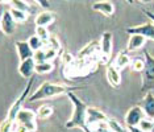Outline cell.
<instances>
[{
    "mask_svg": "<svg viewBox=\"0 0 154 132\" xmlns=\"http://www.w3.org/2000/svg\"><path fill=\"white\" fill-rule=\"evenodd\" d=\"M72 87H70L67 85H62V83H51V82H44L41 83V86L34 91L32 95H29L28 102H37V100L42 99H49L54 98V96L59 95H67L70 91H72Z\"/></svg>",
    "mask_w": 154,
    "mask_h": 132,
    "instance_id": "cell-1",
    "label": "cell"
},
{
    "mask_svg": "<svg viewBox=\"0 0 154 132\" xmlns=\"http://www.w3.org/2000/svg\"><path fill=\"white\" fill-rule=\"evenodd\" d=\"M69 99L71 100L72 103V115L70 118V120L66 123V128H82L83 131H87L86 128V118H87V108L88 107L86 106V103L83 102L79 96H76L74 91H70L67 94Z\"/></svg>",
    "mask_w": 154,
    "mask_h": 132,
    "instance_id": "cell-2",
    "label": "cell"
},
{
    "mask_svg": "<svg viewBox=\"0 0 154 132\" xmlns=\"http://www.w3.org/2000/svg\"><path fill=\"white\" fill-rule=\"evenodd\" d=\"M108 116L103 111L96 107H88L87 108V118H86V132H96V130L101 126H106Z\"/></svg>",
    "mask_w": 154,
    "mask_h": 132,
    "instance_id": "cell-3",
    "label": "cell"
},
{
    "mask_svg": "<svg viewBox=\"0 0 154 132\" xmlns=\"http://www.w3.org/2000/svg\"><path fill=\"white\" fill-rule=\"evenodd\" d=\"M145 54V68L142 70V91H150L154 89V57L149 50H143Z\"/></svg>",
    "mask_w": 154,
    "mask_h": 132,
    "instance_id": "cell-4",
    "label": "cell"
},
{
    "mask_svg": "<svg viewBox=\"0 0 154 132\" xmlns=\"http://www.w3.org/2000/svg\"><path fill=\"white\" fill-rule=\"evenodd\" d=\"M34 79L33 78H29V82H28V85L25 86V89L23 90V93L20 94V96L15 100V103L11 106V108L8 110V114H7V118H8L9 120L15 121L16 120V116L17 114L20 112V110L23 108L24 103L28 100V98H29V93H30V89H32V85H33Z\"/></svg>",
    "mask_w": 154,
    "mask_h": 132,
    "instance_id": "cell-5",
    "label": "cell"
},
{
    "mask_svg": "<svg viewBox=\"0 0 154 132\" xmlns=\"http://www.w3.org/2000/svg\"><path fill=\"white\" fill-rule=\"evenodd\" d=\"M15 121L17 124H21V126L26 127L30 132L37 131V114H34L32 110L21 108L20 112L17 114Z\"/></svg>",
    "mask_w": 154,
    "mask_h": 132,
    "instance_id": "cell-6",
    "label": "cell"
},
{
    "mask_svg": "<svg viewBox=\"0 0 154 132\" xmlns=\"http://www.w3.org/2000/svg\"><path fill=\"white\" fill-rule=\"evenodd\" d=\"M145 118V114L142 111V107L140 106H133L128 110L125 114V124L128 127H138L140 121Z\"/></svg>",
    "mask_w": 154,
    "mask_h": 132,
    "instance_id": "cell-7",
    "label": "cell"
},
{
    "mask_svg": "<svg viewBox=\"0 0 154 132\" xmlns=\"http://www.w3.org/2000/svg\"><path fill=\"white\" fill-rule=\"evenodd\" d=\"M127 32L129 34H141L146 40L154 41V24L153 23H145V24H141V25L129 27L127 28Z\"/></svg>",
    "mask_w": 154,
    "mask_h": 132,
    "instance_id": "cell-8",
    "label": "cell"
},
{
    "mask_svg": "<svg viewBox=\"0 0 154 132\" xmlns=\"http://www.w3.org/2000/svg\"><path fill=\"white\" fill-rule=\"evenodd\" d=\"M112 50H113V34L106 30L100 39V53L104 58H109Z\"/></svg>",
    "mask_w": 154,
    "mask_h": 132,
    "instance_id": "cell-9",
    "label": "cell"
},
{
    "mask_svg": "<svg viewBox=\"0 0 154 132\" xmlns=\"http://www.w3.org/2000/svg\"><path fill=\"white\" fill-rule=\"evenodd\" d=\"M0 21H2V30L3 33L7 34V36H11V34H13V32L16 30V21L15 19L12 17L11 12L9 11H5L3 12V16L2 19H0Z\"/></svg>",
    "mask_w": 154,
    "mask_h": 132,
    "instance_id": "cell-10",
    "label": "cell"
},
{
    "mask_svg": "<svg viewBox=\"0 0 154 132\" xmlns=\"http://www.w3.org/2000/svg\"><path fill=\"white\" fill-rule=\"evenodd\" d=\"M16 50H17V55H19L20 62L25 61L28 58H33L34 52L30 48V45L28 44V41H16Z\"/></svg>",
    "mask_w": 154,
    "mask_h": 132,
    "instance_id": "cell-11",
    "label": "cell"
},
{
    "mask_svg": "<svg viewBox=\"0 0 154 132\" xmlns=\"http://www.w3.org/2000/svg\"><path fill=\"white\" fill-rule=\"evenodd\" d=\"M92 9L95 12L103 13L104 16H112L115 13V5L112 4L109 0H100V2H95L92 4Z\"/></svg>",
    "mask_w": 154,
    "mask_h": 132,
    "instance_id": "cell-12",
    "label": "cell"
},
{
    "mask_svg": "<svg viewBox=\"0 0 154 132\" xmlns=\"http://www.w3.org/2000/svg\"><path fill=\"white\" fill-rule=\"evenodd\" d=\"M96 52H100V42H97V41H91L82 50H79L78 58L79 60H90Z\"/></svg>",
    "mask_w": 154,
    "mask_h": 132,
    "instance_id": "cell-13",
    "label": "cell"
},
{
    "mask_svg": "<svg viewBox=\"0 0 154 132\" xmlns=\"http://www.w3.org/2000/svg\"><path fill=\"white\" fill-rule=\"evenodd\" d=\"M142 111L146 118L154 119V94L152 91H148L145 98L142 99Z\"/></svg>",
    "mask_w": 154,
    "mask_h": 132,
    "instance_id": "cell-14",
    "label": "cell"
},
{
    "mask_svg": "<svg viewBox=\"0 0 154 132\" xmlns=\"http://www.w3.org/2000/svg\"><path fill=\"white\" fill-rule=\"evenodd\" d=\"M34 68H36V61L33 58H28V60L20 62L19 73L23 78H32V74L34 73Z\"/></svg>",
    "mask_w": 154,
    "mask_h": 132,
    "instance_id": "cell-15",
    "label": "cell"
},
{
    "mask_svg": "<svg viewBox=\"0 0 154 132\" xmlns=\"http://www.w3.org/2000/svg\"><path fill=\"white\" fill-rule=\"evenodd\" d=\"M106 75H107V79H108V82H109V85H112L113 87H119V86H120V83H121V73L115 65L108 66L107 71H106Z\"/></svg>",
    "mask_w": 154,
    "mask_h": 132,
    "instance_id": "cell-16",
    "label": "cell"
},
{
    "mask_svg": "<svg viewBox=\"0 0 154 132\" xmlns=\"http://www.w3.org/2000/svg\"><path fill=\"white\" fill-rule=\"evenodd\" d=\"M146 44V39L141 34H131L128 40V45H127V49L129 52H136V50H140L145 46Z\"/></svg>",
    "mask_w": 154,
    "mask_h": 132,
    "instance_id": "cell-17",
    "label": "cell"
},
{
    "mask_svg": "<svg viewBox=\"0 0 154 132\" xmlns=\"http://www.w3.org/2000/svg\"><path fill=\"white\" fill-rule=\"evenodd\" d=\"M55 20V13L54 12H50V11H44L41 13H38L36 16V25H40V27H48L50 24H53Z\"/></svg>",
    "mask_w": 154,
    "mask_h": 132,
    "instance_id": "cell-18",
    "label": "cell"
},
{
    "mask_svg": "<svg viewBox=\"0 0 154 132\" xmlns=\"http://www.w3.org/2000/svg\"><path fill=\"white\" fill-rule=\"evenodd\" d=\"M131 61H132L131 57H129L125 52H120V53L116 55V58H115L113 65L116 66L119 70H122V69H125L127 66L131 65Z\"/></svg>",
    "mask_w": 154,
    "mask_h": 132,
    "instance_id": "cell-19",
    "label": "cell"
},
{
    "mask_svg": "<svg viewBox=\"0 0 154 132\" xmlns=\"http://www.w3.org/2000/svg\"><path fill=\"white\" fill-rule=\"evenodd\" d=\"M53 69H54V65L50 61H44V62H40V64H36L34 73H37V74H48V73L53 71Z\"/></svg>",
    "mask_w": 154,
    "mask_h": 132,
    "instance_id": "cell-20",
    "label": "cell"
},
{
    "mask_svg": "<svg viewBox=\"0 0 154 132\" xmlns=\"http://www.w3.org/2000/svg\"><path fill=\"white\" fill-rule=\"evenodd\" d=\"M106 126L113 132H128V128H125L120 121H117L116 119H111V118H108Z\"/></svg>",
    "mask_w": 154,
    "mask_h": 132,
    "instance_id": "cell-21",
    "label": "cell"
},
{
    "mask_svg": "<svg viewBox=\"0 0 154 132\" xmlns=\"http://www.w3.org/2000/svg\"><path fill=\"white\" fill-rule=\"evenodd\" d=\"M9 12H11L12 17L15 19V21L17 24L25 23L26 20H28V15H29V13H26V12H24V11H20V9H15V8H11V9H9Z\"/></svg>",
    "mask_w": 154,
    "mask_h": 132,
    "instance_id": "cell-22",
    "label": "cell"
},
{
    "mask_svg": "<svg viewBox=\"0 0 154 132\" xmlns=\"http://www.w3.org/2000/svg\"><path fill=\"white\" fill-rule=\"evenodd\" d=\"M9 5H11V8L20 9V11H24L26 13L30 12V5L28 4L26 2H24V0H11V2H9Z\"/></svg>",
    "mask_w": 154,
    "mask_h": 132,
    "instance_id": "cell-23",
    "label": "cell"
},
{
    "mask_svg": "<svg viewBox=\"0 0 154 132\" xmlns=\"http://www.w3.org/2000/svg\"><path fill=\"white\" fill-rule=\"evenodd\" d=\"M54 110L51 106H48V105H44L41 106L40 108L37 111V118H40V119H48V118H50L53 115Z\"/></svg>",
    "mask_w": 154,
    "mask_h": 132,
    "instance_id": "cell-24",
    "label": "cell"
},
{
    "mask_svg": "<svg viewBox=\"0 0 154 132\" xmlns=\"http://www.w3.org/2000/svg\"><path fill=\"white\" fill-rule=\"evenodd\" d=\"M28 44L30 45V48L33 49V52H37V50L42 49L44 45H45V42L37 36V34H34V36H32V37H29V40H28Z\"/></svg>",
    "mask_w": 154,
    "mask_h": 132,
    "instance_id": "cell-25",
    "label": "cell"
},
{
    "mask_svg": "<svg viewBox=\"0 0 154 132\" xmlns=\"http://www.w3.org/2000/svg\"><path fill=\"white\" fill-rule=\"evenodd\" d=\"M36 34L44 41L45 44L48 42L49 39H50V36H51L48 30V27H40V25H36Z\"/></svg>",
    "mask_w": 154,
    "mask_h": 132,
    "instance_id": "cell-26",
    "label": "cell"
},
{
    "mask_svg": "<svg viewBox=\"0 0 154 132\" xmlns=\"http://www.w3.org/2000/svg\"><path fill=\"white\" fill-rule=\"evenodd\" d=\"M143 68H145V60H141V58H134L133 61H131V69H132V71L142 73Z\"/></svg>",
    "mask_w": 154,
    "mask_h": 132,
    "instance_id": "cell-27",
    "label": "cell"
},
{
    "mask_svg": "<svg viewBox=\"0 0 154 132\" xmlns=\"http://www.w3.org/2000/svg\"><path fill=\"white\" fill-rule=\"evenodd\" d=\"M138 127L141 128L142 131L150 132V131H152V128H153V119H149V118H146V116H145L141 121H140Z\"/></svg>",
    "mask_w": 154,
    "mask_h": 132,
    "instance_id": "cell-28",
    "label": "cell"
},
{
    "mask_svg": "<svg viewBox=\"0 0 154 132\" xmlns=\"http://www.w3.org/2000/svg\"><path fill=\"white\" fill-rule=\"evenodd\" d=\"M13 123H15V121L9 120L8 118L4 119L2 123H0V132H11L12 128H13Z\"/></svg>",
    "mask_w": 154,
    "mask_h": 132,
    "instance_id": "cell-29",
    "label": "cell"
},
{
    "mask_svg": "<svg viewBox=\"0 0 154 132\" xmlns=\"http://www.w3.org/2000/svg\"><path fill=\"white\" fill-rule=\"evenodd\" d=\"M46 44H48V48H51V49H54L57 52L61 49V42H59V40L55 36H50V39H49Z\"/></svg>",
    "mask_w": 154,
    "mask_h": 132,
    "instance_id": "cell-30",
    "label": "cell"
},
{
    "mask_svg": "<svg viewBox=\"0 0 154 132\" xmlns=\"http://www.w3.org/2000/svg\"><path fill=\"white\" fill-rule=\"evenodd\" d=\"M33 60L36 61V64H40V62L46 61V57H45V50H44V49H40V50L34 52V54H33Z\"/></svg>",
    "mask_w": 154,
    "mask_h": 132,
    "instance_id": "cell-31",
    "label": "cell"
},
{
    "mask_svg": "<svg viewBox=\"0 0 154 132\" xmlns=\"http://www.w3.org/2000/svg\"><path fill=\"white\" fill-rule=\"evenodd\" d=\"M62 64L66 65V66H69V65H71L72 62H74V57H72V54L71 53H69V52H65L63 54H62Z\"/></svg>",
    "mask_w": 154,
    "mask_h": 132,
    "instance_id": "cell-32",
    "label": "cell"
},
{
    "mask_svg": "<svg viewBox=\"0 0 154 132\" xmlns=\"http://www.w3.org/2000/svg\"><path fill=\"white\" fill-rule=\"evenodd\" d=\"M57 54H58V52L54 50V49H51V48H48V49L45 50V57H46V61L51 62L55 57H57Z\"/></svg>",
    "mask_w": 154,
    "mask_h": 132,
    "instance_id": "cell-33",
    "label": "cell"
},
{
    "mask_svg": "<svg viewBox=\"0 0 154 132\" xmlns=\"http://www.w3.org/2000/svg\"><path fill=\"white\" fill-rule=\"evenodd\" d=\"M15 132H30L29 130H28L26 127H24V126H21V124H17L16 121L13 123V128H12Z\"/></svg>",
    "mask_w": 154,
    "mask_h": 132,
    "instance_id": "cell-34",
    "label": "cell"
},
{
    "mask_svg": "<svg viewBox=\"0 0 154 132\" xmlns=\"http://www.w3.org/2000/svg\"><path fill=\"white\" fill-rule=\"evenodd\" d=\"M33 2H36L38 5L42 7V8H45V9L49 8V2L48 0H33Z\"/></svg>",
    "mask_w": 154,
    "mask_h": 132,
    "instance_id": "cell-35",
    "label": "cell"
},
{
    "mask_svg": "<svg viewBox=\"0 0 154 132\" xmlns=\"http://www.w3.org/2000/svg\"><path fill=\"white\" fill-rule=\"evenodd\" d=\"M128 128V132H146V131H142L140 127H127Z\"/></svg>",
    "mask_w": 154,
    "mask_h": 132,
    "instance_id": "cell-36",
    "label": "cell"
},
{
    "mask_svg": "<svg viewBox=\"0 0 154 132\" xmlns=\"http://www.w3.org/2000/svg\"><path fill=\"white\" fill-rule=\"evenodd\" d=\"M96 132H113V131H111V130H109V128H108L107 126H101V127L97 128Z\"/></svg>",
    "mask_w": 154,
    "mask_h": 132,
    "instance_id": "cell-37",
    "label": "cell"
},
{
    "mask_svg": "<svg viewBox=\"0 0 154 132\" xmlns=\"http://www.w3.org/2000/svg\"><path fill=\"white\" fill-rule=\"evenodd\" d=\"M143 13H145V15L148 16V19H149V20H152V23L154 24V13H153V12H150V11H143Z\"/></svg>",
    "mask_w": 154,
    "mask_h": 132,
    "instance_id": "cell-38",
    "label": "cell"
},
{
    "mask_svg": "<svg viewBox=\"0 0 154 132\" xmlns=\"http://www.w3.org/2000/svg\"><path fill=\"white\" fill-rule=\"evenodd\" d=\"M11 0H0V4H9Z\"/></svg>",
    "mask_w": 154,
    "mask_h": 132,
    "instance_id": "cell-39",
    "label": "cell"
},
{
    "mask_svg": "<svg viewBox=\"0 0 154 132\" xmlns=\"http://www.w3.org/2000/svg\"><path fill=\"white\" fill-rule=\"evenodd\" d=\"M124 2H127V3H129V4H133V3H134V0H124Z\"/></svg>",
    "mask_w": 154,
    "mask_h": 132,
    "instance_id": "cell-40",
    "label": "cell"
},
{
    "mask_svg": "<svg viewBox=\"0 0 154 132\" xmlns=\"http://www.w3.org/2000/svg\"><path fill=\"white\" fill-rule=\"evenodd\" d=\"M0 29H2V21H0Z\"/></svg>",
    "mask_w": 154,
    "mask_h": 132,
    "instance_id": "cell-41",
    "label": "cell"
},
{
    "mask_svg": "<svg viewBox=\"0 0 154 132\" xmlns=\"http://www.w3.org/2000/svg\"><path fill=\"white\" fill-rule=\"evenodd\" d=\"M143 2H149V0H143Z\"/></svg>",
    "mask_w": 154,
    "mask_h": 132,
    "instance_id": "cell-42",
    "label": "cell"
},
{
    "mask_svg": "<svg viewBox=\"0 0 154 132\" xmlns=\"http://www.w3.org/2000/svg\"><path fill=\"white\" fill-rule=\"evenodd\" d=\"M11 132H15V131H13V130H12V131H11Z\"/></svg>",
    "mask_w": 154,
    "mask_h": 132,
    "instance_id": "cell-43",
    "label": "cell"
}]
</instances>
